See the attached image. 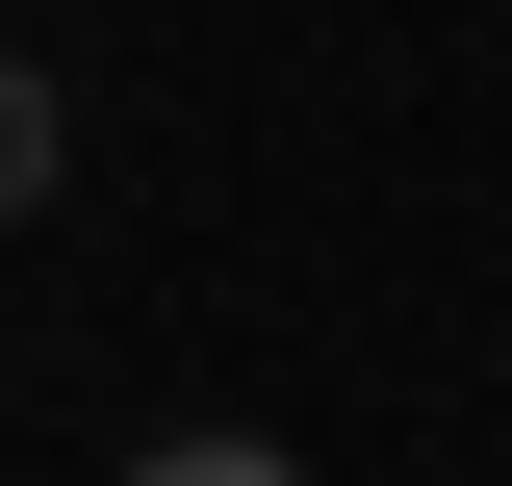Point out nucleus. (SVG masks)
<instances>
[{"label":"nucleus","mask_w":512,"mask_h":486,"mask_svg":"<svg viewBox=\"0 0 512 486\" xmlns=\"http://www.w3.org/2000/svg\"><path fill=\"white\" fill-rule=\"evenodd\" d=\"M128 486H308V461H282V435H154Z\"/></svg>","instance_id":"nucleus-1"}]
</instances>
